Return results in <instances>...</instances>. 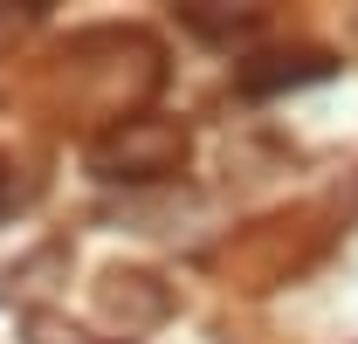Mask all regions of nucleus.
<instances>
[{"instance_id": "obj_1", "label": "nucleus", "mask_w": 358, "mask_h": 344, "mask_svg": "<svg viewBox=\"0 0 358 344\" xmlns=\"http://www.w3.org/2000/svg\"><path fill=\"white\" fill-rule=\"evenodd\" d=\"M186 159V131L166 117H117L90 145V172L96 179H166Z\"/></svg>"}, {"instance_id": "obj_2", "label": "nucleus", "mask_w": 358, "mask_h": 344, "mask_svg": "<svg viewBox=\"0 0 358 344\" xmlns=\"http://www.w3.org/2000/svg\"><path fill=\"white\" fill-rule=\"evenodd\" d=\"M331 62L324 55H255V62H241V89H275V83H310L324 76Z\"/></svg>"}, {"instance_id": "obj_3", "label": "nucleus", "mask_w": 358, "mask_h": 344, "mask_svg": "<svg viewBox=\"0 0 358 344\" xmlns=\"http://www.w3.org/2000/svg\"><path fill=\"white\" fill-rule=\"evenodd\" d=\"M7 200H14V186H7V172H0V214H7Z\"/></svg>"}]
</instances>
